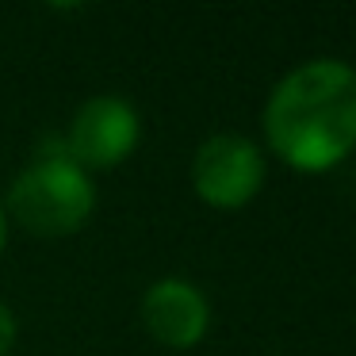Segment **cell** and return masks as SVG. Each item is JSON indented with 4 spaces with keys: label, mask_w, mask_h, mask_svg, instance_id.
Returning <instances> with one entry per match:
<instances>
[{
    "label": "cell",
    "mask_w": 356,
    "mask_h": 356,
    "mask_svg": "<svg viewBox=\"0 0 356 356\" xmlns=\"http://www.w3.org/2000/svg\"><path fill=\"white\" fill-rule=\"evenodd\" d=\"M268 146L307 172L333 169L356 146V70L318 58L291 70L264 108Z\"/></svg>",
    "instance_id": "6da1fadb"
},
{
    "label": "cell",
    "mask_w": 356,
    "mask_h": 356,
    "mask_svg": "<svg viewBox=\"0 0 356 356\" xmlns=\"http://www.w3.org/2000/svg\"><path fill=\"white\" fill-rule=\"evenodd\" d=\"M92 180L73 161H35L16 177L8 207L19 226L39 238H65L92 215Z\"/></svg>",
    "instance_id": "7a4b0ae2"
},
{
    "label": "cell",
    "mask_w": 356,
    "mask_h": 356,
    "mask_svg": "<svg viewBox=\"0 0 356 356\" xmlns=\"http://www.w3.org/2000/svg\"><path fill=\"white\" fill-rule=\"evenodd\" d=\"M192 184L211 207H241L264 184V157L241 134H211L192 157Z\"/></svg>",
    "instance_id": "3957f363"
},
{
    "label": "cell",
    "mask_w": 356,
    "mask_h": 356,
    "mask_svg": "<svg viewBox=\"0 0 356 356\" xmlns=\"http://www.w3.org/2000/svg\"><path fill=\"white\" fill-rule=\"evenodd\" d=\"M138 111L119 96H92L77 108L65 134L73 165H92V169H108L119 165L134 146H138Z\"/></svg>",
    "instance_id": "277c9868"
},
{
    "label": "cell",
    "mask_w": 356,
    "mask_h": 356,
    "mask_svg": "<svg viewBox=\"0 0 356 356\" xmlns=\"http://www.w3.org/2000/svg\"><path fill=\"white\" fill-rule=\"evenodd\" d=\"M142 322L161 345L192 348L207 333L211 307L200 287L188 284V280H157L142 295Z\"/></svg>",
    "instance_id": "5b68a950"
},
{
    "label": "cell",
    "mask_w": 356,
    "mask_h": 356,
    "mask_svg": "<svg viewBox=\"0 0 356 356\" xmlns=\"http://www.w3.org/2000/svg\"><path fill=\"white\" fill-rule=\"evenodd\" d=\"M16 345V314L0 302V356H8Z\"/></svg>",
    "instance_id": "8992f818"
},
{
    "label": "cell",
    "mask_w": 356,
    "mask_h": 356,
    "mask_svg": "<svg viewBox=\"0 0 356 356\" xmlns=\"http://www.w3.org/2000/svg\"><path fill=\"white\" fill-rule=\"evenodd\" d=\"M4 238H8V211H4V200H0V249H4Z\"/></svg>",
    "instance_id": "52a82bcc"
}]
</instances>
